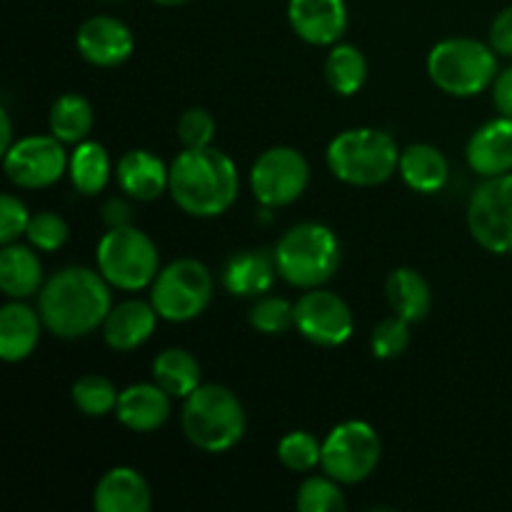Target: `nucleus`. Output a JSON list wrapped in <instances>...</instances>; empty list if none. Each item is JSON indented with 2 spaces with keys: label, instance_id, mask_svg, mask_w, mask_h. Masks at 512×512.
<instances>
[{
  "label": "nucleus",
  "instance_id": "f257e3e1",
  "mask_svg": "<svg viewBox=\"0 0 512 512\" xmlns=\"http://www.w3.org/2000/svg\"><path fill=\"white\" fill-rule=\"evenodd\" d=\"M110 310V283L100 275V270L70 265L50 275L40 288L38 313L45 330L55 338H85L93 330L103 328Z\"/></svg>",
  "mask_w": 512,
  "mask_h": 512
},
{
  "label": "nucleus",
  "instance_id": "f03ea898",
  "mask_svg": "<svg viewBox=\"0 0 512 512\" xmlns=\"http://www.w3.org/2000/svg\"><path fill=\"white\" fill-rule=\"evenodd\" d=\"M238 168L223 150L185 148L170 163L168 193L175 205L193 218H218L238 198Z\"/></svg>",
  "mask_w": 512,
  "mask_h": 512
},
{
  "label": "nucleus",
  "instance_id": "7ed1b4c3",
  "mask_svg": "<svg viewBox=\"0 0 512 512\" xmlns=\"http://www.w3.org/2000/svg\"><path fill=\"white\" fill-rule=\"evenodd\" d=\"M183 433L203 453H228L245 435L243 403L225 385L200 383L185 398Z\"/></svg>",
  "mask_w": 512,
  "mask_h": 512
},
{
  "label": "nucleus",
  "instance_id": "20e7f679",
  "mask_svg": "<svg viewBox=\"0 0 512 512\" xmlns=\"http://www.w3.org/2000/svg\"><path fill=\"white\" fill-rule=\"evenodd\" d=\"M325 163L340 183L375 188L398 173L400 150L383 130L353 128L330 140Z\"/></svg>",
  "mask_w": 512,
  "mask_h": 512
},
{
  "label": "nucleus",
  "instance_id": "39448f33",
  "mask_svg": "<svg viewBox=\"0 0 512 512\" xmlns=\"http://www.w3.org/2000/svg\"><path fill=\"white\" fill-rule=\"evenodd\" d=\"M278 275L300 290L323 288L340 265V240L328 225L298 223L275 245Z\"/></svg>",
  "mask_w": 512,
  "mask_h": 512
},
{
  "label": "nucleus",
  "instance_id": "423d86ee",
  "mask_svg": "<svg viewBox=\"0 0 512 512\" xmlns=\"http://www.w3.org/2000/svg\"><path fill=\"white\" fill-rule=\"evenodd\" d=\"M493 45L475 38H448L428 53V75L443 93L453 98H473L498 78V58Z\"/></svg>",
  "mask_w": 512,
  "mask_h": 512
},
{
  "label": "nucleus",
  "instance_id": "0eeeda50",
  "mask_svg": "<svg viewBox=\"0 0 512 512\" xmlns=\"http://www.w3.org/2000/svg\"><path fill=\"white\" fill-rule=\"evenodd\" d=\"M95 263H98L100 275L113 288L128 290V293L153 285L155 275L160 273L158 248L143 230L133 225L108 228L95 250Z\"/></svg>",
  "mask_w": 512,
  "mask_h": 512
},
{
  "label": "nucleus",
  "instance_id": "6e6552de",
  "mask_svg": "<svg viewBox=\"0 0 512 512\" xmlns=\"http://www.w3.org/2000/svg\"><path fill=\"white\" fill-rule=\"evenodd\" d=\"M213 273L200 260L180 258L165 265L150 285V303L160 320L190 323L208 310L213 300Z\"/></svg>",
  "mask_w": 512,
  "mask_h": 512
},
{
  "label": "nucleus",
  "instance_id": "1a4fd4ad",
  "mask_svg": "<svg viewBox=\"0 0 512 512\" xmlns=\"http://www.w3.org/2000/svg\"><path fill=\"white\" fill-rule=\"evenodd\" d=\"M380 455L383 443L378 430L365 420H345L323 440L320 468L340 485H358L375 473Z\"/></svg>",
  "mask_w": 512,
  "mask_h": 512
},
{
  "label": "nucleus",
  "instance_id": "9d476101",
  "mask_svg": "<svg viewBox=\"0 0 512 512\" xmlns=\"http://www.w3.org/2000/svg\"><path fill=\"white\" fill-rule=\"evenodd\" d=\"M310 183V165L300 150L275 145L260 153L250 168V190L265 208H285L305 193Z\"/></svg>",
  "mask_w": 512,
  "mask_h": 512
},
{
  "label": "nucleus",
  "instance_id": "9b49d317",
  "mask_svg": "<svg viewBox=\"0 0 512 512\" xmlns=\"http://www.w3.org/2000/svg\"><path fill=\"white\" fill-rule=\"evenodd\" d=\"M468 228L475 243L495 255L512 253V175L485 178L468 205Z\"/></svg>",
  "mask_w": 512,
  "mask_h": 512
},
{
  "label": "nucleus",
  "instance_id": "f8f14e48",
  "mask_svg": "<svg viewBox=\"0 0 512 512\" xmlns=\"http://www.w3.org/2000/svg\"><path fill=\"white\" fill-rule=\"evenodd\" d=\"M55 135H28L10 145L3 153V170L18 188L40 190L50 188L63 178L68 168V155Z\"/></svg>",
  "mask_w": 512,
  "mask_h": 512
},
{
  "label": "nucleus",
  "instance_id": "ddd939ff",
  "mask_svg": "<svg viewBox=\"0 0 512 512\" xmlns=\"http://www.w3.org/2000/svg\"><path fill=\"white\" fill-rule=\"evenodd\" d=\"M295 330L318 348H340L353 338V310L330 290H305L295 303Z\"/></svg>",
  "mask_w": 512,
  "mask_h": 512
},
{
  "label": "nucleus",
  "instance_id": "4468645a",
  "mask_svg": "<svg viewBox=\"0 0 512 512\" xmlns=\"http://www.w3.org/2000/svg\"><path fill=\"white\" fill-rule=\"evenodd\" d=\"M75 48L80 58L95 68H118L133 55L135 38L123 20L113 15H95L78 28Z\"/></svg>",
  "mask_w": 512,
  "mask_h": 512
},
{
  "label": "nucleus",
  "instance_id": "2eb2a0df",
  "mask_svg": "<svg viewBox=\"0 0 512 512\" xmlns=\"http://www.w3.org/2000/svg\"><path fill=\"white\" fill-rule=\"evenodd\" d=\"M293 33L310 45H335L348 30L345 0H288Z\"/></svg>",
  "mask_w": 512,
  "mask_h": 512
},
{
  "label": "nucleus",
  "instance_id": "dca6fc26",
  "mask_svg": "<svg viewBox=\"0 0 512 512\" xmlns=\"http://www.w3.org/2000/svg\"><path fill=\"white\" fill-rule=\"evenodd\" d=\"M278 278L275 253L265 248L235 250L223 265L220 283L235 298H260L268 293Z\"/></svg>",
  "mask_w": 512,
  "mask_h": 512
},
{
  "label": "nucleus",
  "instance_id": "f3484780",
  "mask_svg": "<svg viewBox=\"0 0 512 512\" xmlns=\"http://www.w3.org/2000/svg\"><path fill=\"white\" fill-rule=\"evenodd\" d=\"M465 158L480 178H495L512 170V118H495L473 133Z\"/></svg>",
  "mask_w": 512,
  "mask_h": 512
},
{
  "label": "nucleus",
  "instance_id": "a211bd4d",
  "mask_svg": "<svg viewBox=\"0 0 512 512\" xmlns=\"http://www.w3.org/2000/svg\"><path fill=\"white\" fill-rule=\"evenodd\" d=\"M115 418L133 433H153L170 418V395L158 383H135L120 390Z\"/></svg>",
  "mask_w": 512,
  "mask_h": 512
},
{
  "label": "nucleus",
  "instance_id": "6ab92c4d",
  "mask_svg": "<svg viewBox=\"0 0 512 512\" xmlns=\"http://www.w3.org/2000/svg\"><path fill=\"white\" fill-rule=\"evenodd\" d=\"M158 318L160 315L153 303H145V300H125V303L115 305L103 323L105 345L118 353L138 350L155 333Z\"/></svg>",
  "mask_w": 512,
  "mask_h": 512
},
{
  "label": "nucleus",
  "instance_id": "aec40b11",
  "mask_svg": "<svg viewBox=\"0 0 512 512\" xmlns=\"http://www.w3.org/2000/svg\"><path fill=\"white\" fill-rule=\"evenodd\" d=\"M115 178L120 190L128 198L140 203H153L160 195L168 193L170 168H165L163 160L150 150H128L115 165Z\"/></svg>",
  "mask_w": 512,
  "mask_h": 512
},
{
  "label": "nucleus",
  "instance_id": "412c9836",
  "mask_svg": "<svg viewBox=\"0 0 512 512\" xmlns=\"http://www.w3.org/2000/svg\"><path fill=\"white\" fill-rule=\"evenodd\" d=\"M153 493L135 468L120 465L98 480L93 493V508L98 512H148Z\"/></svg>",
  "mask_w": 512,
  "mask_h": 512
},
{
  "label": "nucleus",
  "instance_id": "4be33fe9",
  "mask_svg": "<svg viewBox=\"0 0 512 512\" xmlns=\"http://www.w3.org/2000/svg\"><path fill=\"white\" fill-rule=\"evenodd\" d=\"M40 328H45L40 313L23 300H10L0 308V358L5 363H23L40 343Z\"/></svg>",
  "mask_w": 512,
  "mask_h": 512
},
{
  "label": "nucleus",
  "instance_id": "5701e85b",
  "mask_svg": "<svg viewBox=\"0 0 512 512\" xmlns=\"http://www.w3.org/2000/svg\"><path fill=\"white\" fill-rule=\"evenodd\" d=\"M43 263L33 245L8 243L0 253V290L10 300H25L43 288Z\"/></svg>",
  "mask_w": 512,
  "mask_h": 512
},
{
  "label": "nucleus",
  "instance_id": "b1692460",
  "mask_svg": "<svg viewBox=\"0 0 512 512\" xmlns=\"http://www.w3.org/2000/svg\"><path fill=\"white\" fill-rule=\"evenodd\" d=\"M400 178L410 190L423 195L440 193L448 183V158L430 143H415L400 153Z\"/></svg>",
  "mask_w": 512,
  "mask_h": 512
},
{
  "label": "nucleus",
  "instance_id": "393cba45",
  "mask_svg": "<svg viewBox=\"0 0 512 512\" xmlns=\"http://www.w3.org/2000/svg\"><path fill=\"white\" fill-rule=\"evenodd\" d=\"M385 298H388L390 310L408 323H420L428 318L430 305H433L428 280L413 268H398L388 275Z\"/></svg>",
  "mask_w": 512,
  "mask_h": 512
},
{
  "label": "nucleus",
  "instance_id": "a878e982",
  "mask_svg": "<svg viewBox=\"0 0 512 512\" xmlns=\"http://www.w3.org/2000/svg\"><path fill=\"white\" fill-rule=\"evenodd\" d=\"M93 123V105H90V100L83 98L80 93H65L60 95V98H55V103L50 105V133H53L60 143L78 145L83 143V140H88Z\"/></svg>",
  "mask_w": 512,
  "mask_h": 512
},
{
  "label": "nucleus",
  "instance_id": "bb28decb",
  "mask_svg": "<svg viewBox=\"0 0 512 512\" xmlns=\"http://www.w3.org/2000/svg\"><path fill=\"white\" fill-rule=\"evenodd\" d=\"M203 370L193 353L183 348H168L153 360V380L170 398H188L200 385Z\"/></svg>",
  "mask_w": 512,
  "mask_h": 512
},
{
  "label": "nucleus",
  "instance_id": "cd10ccee",
  "mask_svg": "<svg viewBox=\"0 0 512 512\" xmlns=\"http://www.w3.org/2000/svg\"><path fill=\"white\" fill-rule=\"evenodd\" d=\"M68 173L73 180V188L80 195H98L108 185L110 173H113L108 150L95 140H83L70 153Z\"/></svg>",
  "mask_w": 512,
  "mask_h": 512
},
{
  "label": "nucleus",
  "instance_id": "c85d7f7f",
  "mask_svg": "<svg viewBox=\"0 0 512 512\" xmlns=\"http://www.w3.org/2000/svg\"><path fill=\"white\" fill-rule=\"evenodd\" d=\"M325 80L338 95H355L368 80V60L355 45L335 43L323 65Z\"/></svg>",
  "mask_w": 512,
  "mask_h": 512
},
{
  "label": "nucleus",
  "instance_id": "c756f323",
  "mask_svg": "<svg viewBox=\"0 0 512 512\" xmlns=\"http://www.w3.org/2000/svg\"><path fill=\"white\" fill-rule=\"evenodd\" d=\"M73 403L88 418H103V415L115 413L118 408V388L103 375H83L73 383Z\"/></svg>",
  "mask_w": 512,
  "mask_h": 512
},
{
  "label": "nucleus",
  "instance_id": "7c9ffc66",
  "mask_svg": "<svg viewBox=\"0 0 512 512\" xmlns=\"http://www.w3.org/2000/svg\"><path fill=\"white\" fill-rule=\"evenodd\" d=\"M295 508L300 512H343L348 503L338 480L330 475H310L298 488Z\"/></svg>",
  "mask_w": 512,
  "mask_h": 512
},
{
  "label": "nucleus",
  "instance_id": "2f4dec72",
  "mask_svg": "<svg viewBox=\"0 0 512 512\" xmlns=\"http://www.w3.org/2000/svg\"><path fill=\"white\" fill-rule=\"evenodd\" d=\"M278 460L293 473H310L323 460V443L308 430H293L280 438Z\"/></svg>",
  "mask_w": 512,
  "mask_h": 512
},
{
  "label": "nucleus",
  "instance_id": "473e14b6",
  "mask_svg": "<svg viewBox=\"0 0 512 512\" xmlns=\"http://www.w3.org/2000/svg\"><path fill=\"white\" fill-rule=\"evenodd\" d=\"M250 325L263 335H283L295 328V305L275 295H260L248 313Z\"/></svg>",
  "mask_w": 512,
  "mask_h": 512
},
{
  "label": "nucleus",
  "instance_id": "72a5a7b5",
  "mask_svg": "<svg viewBox=\"0 0 512 512\" xmlns=\"http://www.w3.org/2000/svg\"><path fill=\"white\" fill-rule=\"evenodd\" d=\"M410 325L413 323L403 320L400 315L380 320V323L373 328V335H370V350H373L375 358L378 360L400 358L410 345Z\"/></svg>",
  "mask_w": 512,
  "mask_h": 512
},
{
  "label": "nucleus",
  "instance_id": "f704fd0d",
  "mask_svg": "<svg viewBox=\"0 0 512 512\" xmlns=\"http://www.w3.org/2000/svg\"><path fill=\"white\" fill-rule=\"evenodd\" d=\"M25 238H28V243L33 245L35 250L55 253V250H60L68 243V223H65L58 213L43 210V213H35L33 218H30Z\"/></svg>",
  "mask_w": 512,
  "mask_h": 512
},
{
  "label": "nucleus",
  "instance_id": "c9c22d12",
  "mask_svg": "<svg viewBox=\"0 0 512 512\" xmlns=\"http://www.w3.org/2000/svg\"><path fill=\"white\" fill-rule=\"evenodd\" d=\"M183 148H208L215 138V118L205 108H188L178 120Z\"/></svg>",
  "mask_w": 512,
  "mask_h": 512
},
{
  "label": "nucleus",
  "instance_id": "e433bc0d",
  "mask_svg": "<svg viewBox=\"0 0 512 512\" xmlns=\"http://www.w3.org/2000/svg\"><path fill=\"white\" fill-rule=\"evenodd\" d=\"M30 218H33V215L28 213L23 200L5 193L3 198H0V243H15L20 235L28 233Z\"/></svg>",
  "mask_w": 512,
  "mask_h": 512
},
{
  "label": "nucleus",
  "instance_id": "4c0bfd02",
  "mask_svg": "<svg viewBox=\"0 0 512 512\" xmlns=\"http://www.w3.org/2000/svg\"><path fill=\"white\" fill-rule=\"evenodd\" d=\"M490 45L498 55L512 58V5L495 15L493 25H490Z\"/></svg>",
  "mask_w": 512,
  "mask_h": 512
},
{
  "label": "nucleus",
  "instance_id": "58836bf2",
  "mask_svg": "<svg viewBox=\"0 0 512 512\" xmlns=\"http://www.w3.org/2000/svg\"><path fill=\"white\" fill-rule=\"evenodd\" d=\"M493 100L495 108H498L505 118H512V68L503 70V73L493 80Z\"/></svg>",
  "mask_w": 512,
  "mask_h": 512
},
{
  "label": "nucleus",
  "instance_id": "ea45409f",
  "mask_svg": "<svg viewBox=\"0 0 512 512\" xmlns=\"http://www.w3.org/2000/svg\"><path fill=\"white\" fill-rule=\"evenodd\" d=\"M133 220V208L123 198H110L103 208V223L108 228H123Z\"/></svg>",
  "mask_w": 512,
  "mask_h": 512
},
{
  "label": "nucleus",
  "instance_id": "a19ab883",
  "mask_svg": "<svg viewBox=\"0 0 512 512\" xmlns=\"http://www.w3.org/2000/svg\"><path fill=\"white\" fill-rule=\"evenodd\" d=\"M13 145V125H10L8 110H0V150H8Z\"/></svg>",
  "mask_w": 512,
  "mask_h": 512
},
{
  "label": "nucleus",
  "instance_id": "79ce46f5",
  "mask_svg": "<svg viewBox=\"0 0 512 512\" xmlns=\"http://www.w3.org/2000/svg\"><path fill=\"white\" fill-rule=\"evenodd\" d=\"M153 3L163 5V8H178V5H185V3H190V0H153Z\"/></svg>",
  "mask_w": 512,
  "mask_h": 512
}]
</instances>
